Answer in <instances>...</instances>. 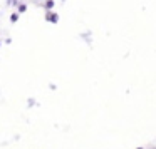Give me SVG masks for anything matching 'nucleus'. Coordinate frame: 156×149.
I'll return each instance as SVG.
<instances>
[{
  "label": "nucleus",
  "instance_id": "nucleus-1",
  "mask_svg": "<svg viewBox=\"0 0 156 149\" xmlns=\"http://www.w3.org/2000/svg\"><path fill=\"white\" fill-rule=\"evenodd\" d=\"M47 19H49V20H52V22H57V15H52V14H49V15H47Z\"/></svg>",
  "mask_w": 156,
  "mask_h": 149
},
{
  "label": "nucleus",
  "instance_id": "nucleus-2",
  "mask_svg": "<svg viewBox=\"0 0 156 149\" xmlns=\"http://www.w3.org/2000/svg\"><path fill=\"white\" fill-rule=\"evenodd\" d=\"M154 149H156V147H154Z\"/></svg>",
  "mask_w": 156,
  "mask_h": 149
}]
</instances>
